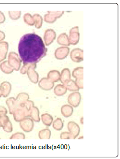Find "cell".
<instances>
[{
    "instance_id": "1",
    "label": "cell",
    "mask_w": 120,
    "mask_h": 159,
    "mask_svg": "<svg viewBox=\"0 0 120 159\" xmlns=\"http://www.w3.org/2000/svg\"><path fill=\"white\" fill-rule=\"evenodd\" d=\"M18 50L24 64H36L46 56L48 48L41 37L32 33L24 35L21 38Z\"/></svg>"
},
{
    "instance_id": "2",
    "label": "cell",
    "mask_w": 120,
    "mask_h": 159,
    "mask_svg": "<svg viewBox=\"0 0 120 159\" xmlns=\"http://www.w3.org/2000/svg\"><path fill=\"white\" fill-rule=\"evenodd\" d=\"M8 63L11 67L15 70L19 69L21 60L17 54L14 52H10L9 54Z\"/></svg>"
},
{
    "instance_id": "3",
    "label": "cell",
    "mask_w": 120,
    "mask_h": 159,
    "mask_svg": "<svg viewBox=\"0 0 120 159\" xmlns=\"http://www.w3.org/2000/svg\"><path fill=\"white\" fill-rule=\"evenodd\" d=\"M36 67V64H30L27 71V73L30 81L34 84L38 83L39 79V74L35 71Z\"/></svg>"
},
{
    "instance_id": "4",
    "label": "cell",
    "mask_w": 120,
    "mask_h": 159,
    "mask_svg": "<svg viewBox=\"0 0 120 159\" xmlns=\"http://www.w3.org/2000/svg\"><path fill=\"white\" fill-rule=\"evenodd\" d=\"M64 11H48V13L44 15L45 22L48 23H53L57 19L60 18L64 14Z\"/></svg>"
},
{
    "instance_id": "5",
    "label": "cell",
    "mask_w": 120,
    "mask_h": 159,
    "mask_svg": "<svg viewBox=\"0 0 120 159\" xmlns=\"http://www.w3.org/2000/svg\"><path fill=\"white\" fill-rule=\"evenodd\" d=\"M68 103L73 107L76 108L78 107L81 100V96L78 92H75L70 93L67 98Z\"/></svg>"
},
{
    "instance_id": "6",
    "label": "cell",
    "mask_w": 120,
    "mask_h": 159,
    "mask_svg": "<svg viewBox=\"0 0 120 159\" xmlns=\"http://www.w3.org/2000/svg\"><path fill=\"white\" fill-rule=\"evenodd\" d=\"M80 34L78 27L76 26L71 29L69 31V38L70 44L75 45L77 44L79 41Z\"/></svg>"
},
{
    "instance_id": "7",
    "label": "cell",
    "mask_w": 120,
    "mask_h": 159,
    "mask_svg": "<svg viewBox=\"0 0 120 159\" xmlns=\"http://www.w3.org/2000/svg\"><path fill=\"white\" fill-rule=\"evenodd\" d=\"M70 57L73 61L80 62L84 60V51L80 48H75L71 52Z\"/></svg>"
},
{
    "instance_id": "8",
    "label": "cell",
    "mask_w": 120,
    "mask_h": 159,
    "mask_svg": "<svg viewBox=\"0 0 120 159\" xmlns=\"http://www.w3.org/2000/svg\"><path fill=\"white\" fill-rule=\"evenodd\" d=\"M56 38V33L52 29H48L45 31L44 39L46 46L51 44Z\"/></svg>"
},
{
    "instance_id": "9",
    "label": "cell",
    "mask_w": 120,
    "mask_h": 159,
    "mask_svg": "<svg viewBox=\"0 0 120 159\" xmlns=\"http://www.w3.org/2000/svg\"><path fill=\"white\" fill-rule=\"evenodd\" d=\"M69 52V48L68 47H60L55 51V57L58 60L64 59L68 56Z\"/></svg>"
},
{
    "instance_id": "10",
    "label": "cell",
    "mask_w": 120,
    "mask_h": 159,
    "mask_svg": "<svg viewBox=\"0 0 120 159\" xmlns=\"http://www.w3.org/2000/svg\"><path fill=\"white\" fill-rule=\"evenodd\" d=\"M67 128L69 132L72 134L75 139H76L79 135L80 131L79 125L74 121H69L67 125Z\"/></svg>"
},
{
    "instance_id": "11",
    "label": "cell",
    "mask_w": 120,
    "mask_h": 159,
    "mask_svg": "<svg viewBox=\"0 0 120 159\" xmlns=\"http://www.w3.org/2000/svg\"><path fill=\"white\" fill-rule=\"evenodd\" d=\"M39 86L43 90L49 91L54 86V83L48 78H43L39 82Z\"/></svg>"
},
{
    "instance_id": "12",
    "label": "cell",
    "mask_w": 120,
    "mask_h": 159,
    "mask_svg": "<svg viewBox=\"0 0 120 159\" xmlns=\"http://www.w3.org/2000/svg\"><path fill=\"white\" fill-rule=\"evenodd\" d=\"M21 127L26 132H30L33 129L34 123L31 118H26L23 119L21 122Z\"/></svg>"
},
{
    "instance_id": "13",
    "label": "cell",
    "mask_w": 120,
    "mask_h": 159,
    "mask_svg": "<svg viewBox=\"0 0 120 159\" xmlns=\"http://www.w3.org/2000/svg\"><path fill=\"white\" fill-rule=\"evenodd\" d=\"M8 48V43L6 42L3 41L0 43V62L6 57Z\"/></svg>"
},
{
    "instance_id": "14",
    "label": "cell",
    "mask_w": 120,
    "mask_h": 159,
    "mask_svg": "<svg viewBox=\"0 0 120 159\" xmlns=\"http://www.w3.org/2000/svg\"><path fill=\"white\" fill-rule=\"evenodd\" d=\"M73 111V108L70 105H64L61 108V113L65 118L72 116Z\"/></svg>"
},
{
    "instance_id": "15",
    "label": "cell",
    "mask_w": 120,
    "mask_h": 159,
    "mask_svg": "<svg viewBox=\"0 0 120 159\" xmlns=\"http://www.w3.org/2000/svg\"><path fill=\"white\" fill-rule=\"evenodd\" d=\"M60 73L57 70H50L48 74V78L50 80L55 82H58L60 80Z\"/></svg>"
},
{
    "instance_id": "16",
    "label": "cell",
    "mask_w": 120,
    "mask_h": 159,
    "mask_svg": "<svg viewBox=\"0 0 120 159\" xmlns=\"http://www.w3.org/2000/svg\"><path fill=\"white\" fill-rule=\"evenodd\" d=\"M63 84L64 85L67 90L69 91H76L79 89L75 81L71 79L65 81Z\"/></svg>"
},
{
    "instance_id": "17",
    "label": "cell",
    "mask_w": 120,
    "mask_h": 159,
    "mask_svg": "<svg viewBox=\"0 0 120 159\" xmlns=\"http://www.w3.org/2000/svg\"><path fill=\"white\" fill-rule=\"evenodd\" d=\"M67 89L63 84H58L54 89V93L58 97H61L65 94Z\"/></svg>"
},
{
    "instance_id": "18",
    "label": "cell",
    "mask_w": 120,
    "mask_h": 159,
    "mask_svg": "<svg viewBox=\"0 0 120 159\" xmlns=\"http://www.w3.org/2000/svg\"><path fill=\"white\" fill-rule=\"evenodd\" d=\"M58 43L64 46H69L70 45L69 42V38L68 35L65 33L61 34L58 36L57 39Z\"/></svg>"
},
{
    "instance_id": "19",
    "label": "cell",
    "mask_w": 120,
    "mask_h": 159,
    "mask_svg": "<svg viewBox=\"0 0 120 159\" xmlns=\"http://www.w3.org/2000/svg\"><path fill=\"white\" fill-rule=\"evenodd\" d=\"M42 122L46 126H51L53 121V117L48 113L43 114L41 116Z\"/></svg>"
},
{
    "instance_id": "20",
    "label": "cell",
    "mask_w": 120,
    "mask_h": 159,
    "mask_svg": "<svg viewBox=\"0 0 120 159\" xmlns=\"http://www.w3.org/2000/svg\"><path fill=\"white\" fill-rule=\"evenodd\" d=\"M31 118L35 122H39L40 120L39 117V111L36 107H33L30 110V115Z\"/></svg>"
},
{
    "instance_id": "21",
    "label": "cell",
    "mask_w": 120,
    "mask_h": 159,
    "mask_svg": "<svg viewBox=\"0 0 120 159\" xmlns=\"http://www.w3.org/2000/svg\"><path fill=\"white\" fill-rule=\"evenodd\" d=\"M71 78V72L70 70L68 68H64L62 70L60 73V81L64 83Z\"/></svg>"
},
{
    "instance_id": "22",
    "label": "cell",
    "mask_w": 120,
    "mask_h": 159,
    "mask_svg": "<svg viewBox=\"0 0 120 159\" xmlns=\"http://www.w3.org/2000/svg\"><path fill=\"white\" fill-rule=\"evenodd\" d=\"M1 88L2 94H3L4 97L7 96L11 91V85L10 84L7 82H3L1 85Z\"/></svg>"
},
{
    "instance_id": "23",
    "label": "cell",
    "mask_w": 120,
    "mask_h": 159,
    "mask_svg": "<svg viewBox=\"0 0 120 159\" xmlns=\"http://www.w3.org/2000/svg\"><path fill=\"white\" fill-rule=\"evenodd\" d=\"M39 138L41 139H50L51 136V131L48 128L40 131L39 134Z\"/></svg>"
},
{
    "instance_id": "24",
    "label": "cell",
    "mask_w": 120,
    "mask_h": 159,
    "mask_svg": "<svg viewBox=\"0 0 120 159\" xmlns=\"http://www.w3.org/2000/svg\"><path fill=\"white\" fill-rule=\"evenodd\" d=\"M53 129L58 131L62 130L64 127V122L60 118H57L52 122Z\"/></svg>"
},
{
    "instance_id": "25",
    "label": "cell",
    "mask_w": 120,
    "mask_h": 159,
    "mask_svg": "<svg viewBox=\"0 0 120 159\" xmlns=\"http://www.w3.org/2000/svg\"><path fill=\"white\" fill-rule=\"evenodd\" d=\"M72 76L76 79L84 78V68L78 67L75 68L72 72Z\"/></svg>"
},
{
    "instance_id": "26",
    "label": "cell",
    "mask_w": 120,
    "mask_h": 159,
    "mask_svg": "<svg viewBox=\"0 0 120 159\" xmlns=\"http://www.w3.org/2000/svg\"><path fill=\"white\" fill-rule=\"evenodd\" d=\"M34 20L35 25L37 29H40L42 26L43 23V18L41 16L38 14H35L33 16Z\"/></svg>"
},
{
    "instance_id": "27",
    "label": "cell",
    "mask_w": 120,
    "mask_h": 159,
    "mask_svg": "<svg viewBox=\"0 0 120 159\" xmlns=\"http://www.w3.org/2000/svg\"><path fill=\"white\" fill-rule=\"evenodd\" d=\"M0 67L2 70L6 73H10L13 72L14 70L9 65L7 61H5L4 62L2 63Z\"/></svg>"
},
{
    "instance_id": "28",
    "label": "cell",
    "mask_w": 120,
    "mask_h": 159,
    "mask_svg": "<svg viewBox=\"0 0 120 159\" xmlns=\"http://www.w3.org/2000/svg\"><path fill=\"white\" fill-rule=\"evenodd\" d=\"M24 22L27 25L30 26H33L35 25L33 16L30 13H27L23 16Z\"/></svg>"
},
{
    "instance_id": "29",
    "label": "cell",
    "mask_w": 120,
    "mask_h": 159,
    "mask_svg": "<svg viewBox=\"0 0 120 159\" xmlns=\"http://www.w3.org/2000/svg\"><path fill=\"white\" fill-rule=\"evenodd\" d=\"M9 15L12 20H17L21 16V11H9Z\"/></svg>"
},
{
    "instance_id": "30",
    "label": "cell",
    "mask_w": 120,
    "mask_h": 159,
    "mask_svg": "<svg viewBox=\"0 0 120 159\" xmlns=\"http://www.w3.org/2000/svg\"><path fill=\"white\" fill-rule=\"evenodd\" d=\"M60 138L61 139H75L72 134L69 132H63L60 134Z\"/></svg>"
},
{
    "instance_id": "31",
    "label": "cell",
    "mask_w": 120,
    "mask_h": 159,
    "mask_svg": "<svg viewBox=\"0 0 120 159\" xmlns=\"http://www.w3.org/2000/svg\"><path fill=\"white\" fill-rule=\"evenodd\" d=\"M78 89H84V78L76 79L75 80Z\"/></svg>"
},
{
    "instance_id": "32",
    "label": "cell",
    "mask_w": 120,
    "mask_h": 159,
    "mask_svg": "<svg viewBox=\"0 0 120 159\" xmlns=\"http://www.w3.org/2000/svg\"><path fill=\"white\" fill-rule=\"evenodd\" d=\"M5 19V16L4 13L0 11V24L4 23Z\"/></svg>"
},
{
    "instance_id": "33",
    "label": "cell",
    "mask_w": 120,
    "mask_h": 159,
    "mask_svg": "<svg viewBox=\"0 0 120 159\" xmlns=\"http://www.w3.org/2000/svg\"><path fill=\"white\" fill-rule=\"evenodd\" d=\"M5 38V33L3 31L0 30V43L3 42Z\"/></svg>"
},
{
    "instance_id": "34",
    "label": "cell",
    "mask_w": 120,
    "mask_h": 159,
    "mask_svg": "<svg viewBox=\"0 0 120 159\" xmlns=\"http://www.w3.org/2000/svg\"><path fill=\"white\" fill-rule=\"evenodd\" d=\"M80 122L83 125V124H84V118H83V117L81 118Z\"/></svg>"
},
{
    "instance_id": "35",
    "label": "cell",
    "mask_w": 120,
    "mask_h": 159,
    "mask_svg": "<svg viewBox=\"0 0 120 159\" xmlns=\"http://www.w3.org/2000/svg\"><path fill=\"white\" fill-rule=\"evenodd\" d=\"M2 94V91L1 89H0V96H1V95Z\"/></svg>"
},
{
    "instance_id": "36",
    "label": "cell",
    "mask_w": 120,
    "mask_h": 159,
    "mask_svg": "<svg viewBox=\"0 0 120 159\" xmlns=\"http://www.w3.org/2000/svg\"><path fill=\"white\" fill-rule=\"evenodd\" d=\"M83 138H84L83 136H82V137H80L78 138V139H83Z\"/></svg>"
}]
</instances>
